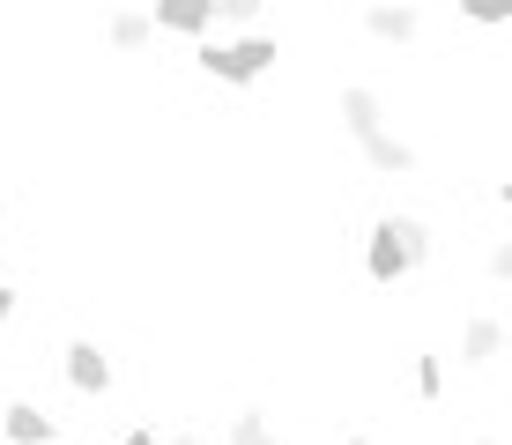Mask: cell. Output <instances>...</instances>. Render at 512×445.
<instances>
[{"mask_svg": "<svg viewBox=\"0 0 512 445\" xmlns=\"http://www.w3.org/2000/svg\"><path fill=\"white\" fill-rule=\"evenodd\" d=\"M60 371H67V386H75L82 401H104V394H112V349L90 342V334H75V342L60 349Z\"/></svg>", "mask_w": 512, "mask_h": 445, "instance_id": "6da1fadb", "label": "cell"}, {"mask_svg": "<svg viewBox=\"0 0 512 445\" xmlns=\"http://www.w3.org/2000/svg\"><path fill=\"white\" fill-rule=\"evenodd\" d=\"M334 119H342L349 141H372V134H386V97L364 89V82H349L342 97H334Z\"/></svg>", "mask_w": 512, "mask_h": 445, "instance_id": "7a4b0ae2", "label": "cell"}, {"mask_svg": "<svg viewBox=\"0 0 512 445\" xmlns=\"http://www.w3.org/2000/svg\"><path fill=\"white\" fill-rule=\"evenodd\" d=\"M60 438V416L45 401H8L0 408V445H52Z\"/></svg>", "mask_w": 512, "mask_h": 445, "instance_id": "3957f363", "label": "cell"}, {"mask_svg": "<svg viewBox=\"0 0 512 445\" xmlns=\"http://www.w3.org/2000/svg\"><path fill=\"white\" fill-rule=\"evenodd\" d=\"M364 38H379V45H416V38H423V8H409V0H372V8H364Z\"/></svg>", "mask_w": 512, "mask_h": 445, "instance_id": "277c9868", "label": "cell"}, {"mask_svg": "<svg viewBox=\"0 0 512 445\" xmlns=\"http://www.w3.org/2000/svg\"><path fill=\"white\" fill-rule=\"evenodd\" d=\"M149 23L156 30H171V38H216V15H208V0H156L149 8Z\"/></svg>", "mask_w": 512, "mask_h": 445, "instance_id": "5b68a950", "label": "cell"}, {"mask_svg": "<svg viewBox=\"0 0 512 445\" xmlns=\"http://www.w3.org/2000/svg\"><path fill=\"white\" fill-rule=\"evenodd\" d=\"M498 356H505V319L498 312H475L468 327H461V364L468 371H490Z\"/></svg>", "mask_w": 512, "mask_h": 445, "instance_id": "8992f818", "label": "cell"}, {"mask_svg": "<svg viewBox=\"0 0 512 445\" xmlns=\"http://www.w3.org/2000/svg\"><path fill=\"white\" fill-rule=\"evenodd\" d=\"M364 282H372V290L409 282V260H401V245L386 238V223H372V238H364Z\"/></svg>", "mask_w": 512, "mask_h": 445, "instance_id": "52a82bcc", "label": "cell"}, {"mask_svg": "<svg viewBox=\"0 0 512 445\" xmlns=\"http://www.w3.org/2000/svg\"><path fill=\"white\" fill-rule=\"evenodd\" d=\"M379 223H386V238L401 245V260H409V275H416V267H431L438 238H431V223H423V216H401V208H386Z\"/></svg>", "mask_w": 512, "mask_h": 445, "instance_id": "ba28073f", "label": "cell"}, {"mask_svg": "<svg viewBox=\"0 0 512 445\" xmlns=\"http://www.w3.org/2000/svg\"><path fill=\"white\" fill-rule=\"evenodd\" d=\"M104 45H112V52H127V60H134V52H149V45H156L149 8H112V15H104Z\"/></svg>", "mask_w": 512, "mask_h": 445, "instance_id": "9c48e42d", "label": "cell"}, {"mask_svg": "<svg viewBox=\"0 0 512 445\" xmlns=\"http://www.w3.org/2000/svg\"><path fill=\"white\" fill-rule=\"evenodd\" d=\"M357 149H364V164H372L379 178H416V164H423V156L409 149V141H401L394 127H386V134H372V141H357Z\"/></svg>", "mask_w": 512, "mask_h": 445, "instance_id": "30bf717a", "label": "cell"}, {"mask_svg": "<svg viewBox=\"0 0 512 445\" xmlns=\"http://www.w3.org/2000/svg\"><path fill=\"white\" fill-rule=\"evenodd\" d=\"M223 445H282V431H275V416L260 401H245L231 416V431H223Z\"/></svg>", "mask_w": 512, "mask_h": 445, "instance_id": "8fae6325", "label": "cell"}, {"mask_svg": "<svg viewBox=\"0 0 512 445\" xmlns=\"http://www.w3.org/2000/svg\"><path fill=\"white\" fill-rule=\"evenodd\" d=\"M416 401H446V356H416Z\"/></svg>", "mask_w": 512, "mask_h": 445, "instance_id": "7c38bea8", "label": "cell"}, {"mask_svg": "<svg viewBox=\"0 0 512 445\" xmlns=\"http://www.w3.org/2000/svg\"><path fill=\"white\" fill-rule=\"evenodd\" d=\"M208 15H216V23H231L238 38H245V30H260V0H216Z\"/></svg>", "mask_w": 512, "mask_h": 445, "instance_id": "4fadbf2b", "label": "cell"}, {"mask_svg": "<svg viewBox=\"0 0 512 445\" xmlns=\"http://www.w3.org/2000/svg\"><path fill=\"white\" fill-rule=\"evenodd\" d=\"M483 275H490V282H512V238H490V253H483Z\"/></svg>", "mask_w": 512, "mask_h": 445, "instance_id": "5bb4252c", "label": "cell"}, {"mask_svg": "<svg viewBox=\"0 0 512 445\" xmlns=\"http://www.w3.org/2000/svg\"><path fill=\"white\" fill-rule=\"evenodd\" d=\"M15 305H23V297H15L8 282H0V327H8V319H15Z\"/></svg>", "mask_w": 512, "mask_h": 445, "instance_id": "9a60e30c", "label": "cell"}, {"mask_svg": "<svg viewBox=\"0 0 512 445\" xmlns=\"http://www.w3.org/2000/svg\"><path fill=\"white\" fill-rule=\"evenodd\" d=\"M112 445H156V431L141 423V431H127V438H112Z\"/></svg>", "mask_w": 512, "mask_h": 445, "instance_id": "2e32d148", "label": "cell"}, {"mask_svg": "<svg viewBox=\"0 0 512 445\" xmlns=\"http://www.w3.org/2000/svg\"><path fill=\"white\" fill-rule=\"evenodd\" d=\"M164 445H201V438H164Z\"/></svg>", "mask_w": 512, "mask_h": 445, "instance_id": "e0dca14e", "label": "cell"}, {"mask_svg": "<svg viewBox=\"0 0 512 445\" xmlns=\"http://www.w3.org/2000/svg\"><path fill=\"white\" fill-rule=\"evenodd\" d=\"M0 282H8V253H0Z\"/></svg>", "mask_w": 512, "mask_h": 445, "instance_id": "ac0fdd59", "label": "cell"}, {"mask_svg": "<svg viewBox=\"0 0 512 445\" xmlns=\"http://www.w3.org/2000/svg\"><path fill=\"white\" fill-rule=\"evenodd\" d=\"M342 445H372V438H342Z\"/></svg>", "mask_w": 512, "mask_h": 445, "instance_id": "d6986e66", "label": "cell"}, {"mask_svg": "<svg viewBox=\"0 0 512 445\" xmlns=\"http://www.w3.org/2000/svg\"><path fill=\"white\" fill-rule=\"evenodd\" d=\"M475 445H505V438H475Z\"/></svg>", "mask_w": 512, "mask_h": 445, "instance_id": "ffe728a7", "label": "cell"}]
</instances>
